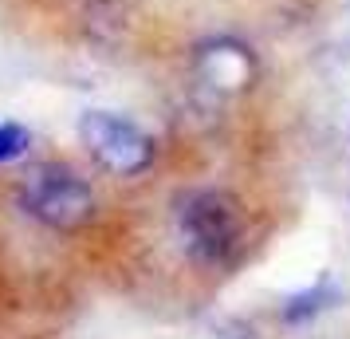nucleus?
Segmentation results:
<instances>
[{"instance_id": "obj_5", "label": "nucleus", "mask_w": 350, "mask_h": 339, "mask_svg": "<svg viewBox=\"0 0 350 339\" xmlns=\"http://www.w3.org/2000/svg\"><path fill=\"white\" fill-rule=\"evenodd\" d=\"M32 142V134L28 127H20V123H0V166L4 162H16L24 150Z\"/></svg>"}, {"instance_id": "obj_2", "label": "nucleus", "mask_w": 350, "mask_h": 339, "mask_svg": "<svg viewBox=\"0 0 350 339\" xmlns=\"http://www.w3.org/2000/svg\"><path fill=\"white\" fill-rule=\"evenodd\" d=\"M20 210L28 213L32 221H40L44 229L55 233H75L95 217L98 201L95 190L71 170V166H36L32 174L20 186Z\"/></svg>"}, {"instance_id": "obj_4", "label": "nucleus", "mask_w": 350, "mask_h": 339, "mask_svg": "<svg viewBox=\"0 0 350 339\" xmlns=\"http://www.w3.org/2000/svg\"><path fill=\"white\" fill-rule=\"evenodd\" d=\"M338 296H342V292H338L331 280L323 276V280H315L311 288H303V292H295V296H287L284 307H280V320H284L287 327H303V323H311L315 316H323L327 307L338 304Z\"/></svg>"}, {"instance_id": "obj_3", "label": "nucleus", "mask_w": 350, "mask_h": 339, "mask_svg": "<svg viewBox=\"0 0 350 339\" xmlns=\"http://www.w3.org/2000/svg\"><path fill=\"white\" fill-rule=\"evenodd\" d=\"M79 142L87 154L114 178H138L154 166L158 146L138 123L114 111H83L79 114Z\"/></svg>"}, {"instance_id": "obj_6", "label": "nucleus", "mask_w": 350, "mask_h": 339, "mask_svg": "<svg viewBox=\"0 0 350 339\" xmlns=\"http://www.w3.org/2000/svg\"><path fill=\"white\" fill-rule=\"evenodd\" d=\"M208 339H252V331H244V327H232V331H217V336Z\"/></svg>"}, {"instance_id": "obj_1", "label": "nucleus", "mask_w": 350, "mask_h": 339, "mask_svg": "<svg viewBox=\"0 0 350 339\" xmlns=\"http://www.w3.org/2000/svg\"><path fill=\"white\" fill-rule=\"evenodd\" d=\"M177 233L197 264L224 268L232 264L244 241V213L240 201L224 190H189L177 201Z\"/></svg>"}]
</instances>
